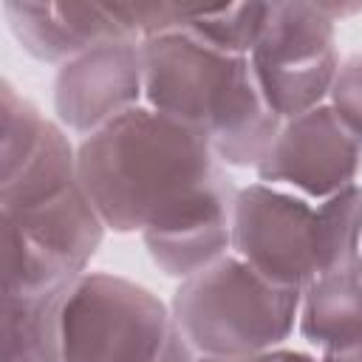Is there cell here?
I'll use <instances>...</instances> for the list:
<instances>
[{"mask_svg":"<svg viewBox=\"0 0 362 362\" xmlns=\"http://www.w3.org/2000/svg\"><path fill=\"white\" fill-rule=\"evenodd\" d=\"M3 297L45 303L96 255L105 221L79 184L76 147L48 124L37 150L0 173Z\"/></svg>","mask_w":362,"mask_h":362,"instance_id":"6da1fadb","label":"cell"},{"mask_svg":"<svg viewBox=\"0 0 362 362\" xmlns=\"http://www.w3.org/2000/svg\"><path fill=\"white\" fill-rule=\"evenodd\" d=\"M79 184L113 232H144L223 167L192 127L139 105L76 144Z\"/></svg>","mask_w":362,"mask_h":362,"instance_id":"7a4b0ae2","label":"cell"},{"mask_svg":"<svg viewBox=\"0 0 362 362\" xmlns=\"http://www.w3.org/2000/svg\"><path fill=\"white\" fill-rule=\"evenodd\" d=\"M139 48L144 105L201 133L218 161L257 167L283 119L263 99L249 57L181 31L147 37Z\"/></svg>","mask_w":362,"mask_h":362,"instance_id":"3957f363","label":"cell"},{"mask_svg":"<svg viewBox=\"0 0 362 362\" xmlns=\"http://www.w3.org/2000/svg\"><path fill=\"white\" fill-rule=\"evenodd\" d=\"M45 362H195L173 311L144 286L82 272L40 308Z\"/></svg>","mask_w":362,"mask_h":362,"instance_id":"277c9868","label":"cell"},{"mask_svg":"<svg viewBox=\"0 0 362 362\" xmlns=\"http://www.w3.org/2000/svg\"><path fill=\"white\" fill-rule=\"evenodd\" d=\"M300 300L303 288L277 286L229 252L181 280L170 311L198 356L252 359L291 337Z\"/></svg>","mask_w":362,"mask_h":362,"instance_id":"5b68a950","label":"cell"},{"mask_svg":"<svg viewBox=\"0 0 362 362\" xmlns=\"http://www.w3.org/2000/svg\"><path fill=\"white\" fill-rule=\"evenodd\" d=\"M334 23L325 3H269L249 65L263 99L283 122L328 102L339 71Z\"/></svg>","mask_w":362,"mask_h":362,"instance_id":"8992f818","label":"cell"},{"mask_svg":"<svg viewBox=\"0 0 362 362\" xmlns=\"http://www.w3.org/2000/svg\"><path fill=\"white\" fill-rule=\"evenodd\" d=\"M232 255L277 286L305 288L320 274L317 204L263 181L238 189Z\"/></svg>","mask_w":362,"mask_h":362,"instance_id":"52a82bcc","label":"cell"},{"mask_svg":"<svg viewBox=\"0 0 362 362\" xmlns=\"http://www.w3.org/2000/svg\"><path fill=\"white\" fill-rule=\"evenodd\" d=\"M255 170L263 184L320 204L356 184L362 170V139L348 130L325 102L283 122Z\"/></svg>","mask_w":362,"mask_h":362,"instance_id":"ba28073f","label":"cell"},{"mask_svg":"<svg viewBox=\"0 0 362 362\" xmlns=\"http://www.w3.org/2000/svg\"><path fill=\"white\" fill-rule=\"evenodd\" d=\"M139 105H144L139 40L102 42L57 68V119L82 139Z\"/></svg>","mask_w":362,"mask_h":362,"instance_id":"9c48e42d","label":"cell"},{"mask_svg":"<svg viewBox=\"0 0 362 362\" xmlns=\"http://www.w3.org/2000/svg\"><path fill=\"white\" fill-rule=\"evenodd\" d=\"M238 187L221 170L206 187L153 221L141 238L153 263L167 274L187 280L232 252V212Z\"/></svg>","mask_w":362,"mask_h":362,"instance_id":"30bf717a","label":"cell"},{"mask_svg":"<svg viewBox=\"0 0 362 362\" xmlns=\"http://www.w3.org/2000/svg\"><path fill=\"white\" fill-rule=\"evenodd\" d=\"M6 23L17 42L37 59L65 65L88 48L116 40H136L116 3H28L6 0Z\"/></svg>","mask_w":362,"mask_h":362,"instance_id":"8fae6325","label":"cell"},{"mask_svg":"<svg viewBox=\"0 0 362 362\" xmlns=\"http://www.w3.org/2000/svg\"><path fill=\"white\" fill-rule=\"evenodd\" d=\"M300 334L308 345L331 351L362 339V272L359 263L314 277L303 288Z\"/></svg>","mask_w":362,"mask_h":362,"instance_id":"7c38bea8","label":"cell"},{"mask_svg":"<svg viewBox=\"0 0 362 362\" xmlns=\"http://www.w3.org/2000/svg\"><path fill=\"white\" fill-rule=\"evenodd\" d=\"M317 246H320V274L359 263L362 184H354L317 204Z\"/></svg>","mask_w":362,"mask_h":362,"instance_id":"4fadbf2b","label":"cell"},{"mask_svg":"<svg viewBox=\"0 0 362 362\" xmlns=\"http://www.w3.org/2000/svg\"><path fill=\"white\" fill-rule=\"evenodd\" d=\"M42 303L3 297V362H45L40 342Z\"/></svg>","mask_w":362,"mask_h":362,"instance_id":"5bb4252c","label":"cell"},{"mask_svg":"<svg viewBox=\"0 0 362 362\" xmlns=\"http://www.w3.org/2000/svg\"><path fill=\"white\" fill-rule=\"evenodd\" d=\"M328 105L339 116V122L362 139V51L339 62Z\"/></svg>","mask_w":362,"mask_h":362,"instance_id":"9a60e30c","label":"cell"},{"mask_svg":"<svg viewBox=\"0 0 362 362\" xmlns=\"http://www.w3.org/2000/svg\"><path fill=\"white\" fill-rule=\"evenodd\" d=\"M322 362H362V339H354L348 345L322 351Z\"/></svg>","mask_w":362,"mask_h":362,"instance_id":"2e32d148","label":"cell"},{"mask_svg":"<svg viewBox=\"0 0 362 362\" xmlns=\"http://www.w3.org/2000/svg\"><path fill=\"white\" fill-rule=\"evenodd\" d=\"M255 362H317L314 356L303 354V351H286V348H274V351H266L260 356H255Z\"/></svg>","mask_w":362,"mask_h":362,"instance_id":"e0dca14e","label":"cell"},{"mask_svg":"<svg viewBox=\"0 0 362 362\" xmlns=\"http://www.w3.org/2000/svg\"><path fill=\"white\" fill-rule=\"evenodd\" d=\"M195 362H255V356H252V359H215V356H198Z\"/></svg>","mask_w":362,"mask_h":362,"instance_id":"ac0fdd59","label":"cell"},{"mask_svg":"<svg viewBox=\"0 0 362 362\" xmlns=\"http://www.w3.org/2000/svg\"><path fill=\"white\" fill-rule=\"evenodd\" d=\"M359 272H362V255H359Z\"/></svg>","mask_w":362,"mask_h":362,"instance_id":"d6986e66","label":"cell"}]
</instances>
